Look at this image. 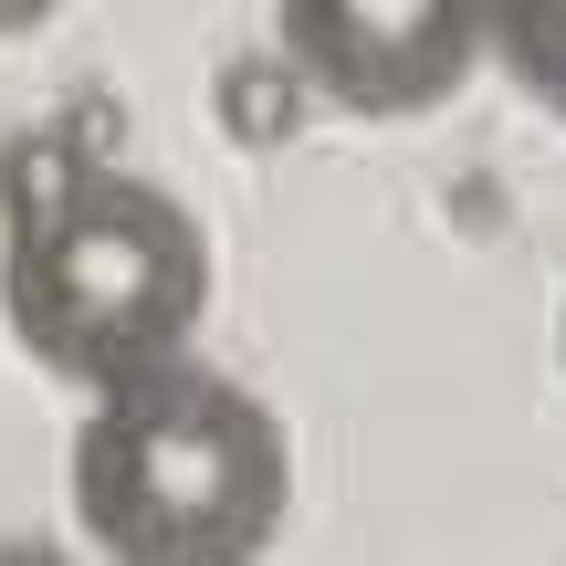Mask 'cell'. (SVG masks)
Returning a JSON list of instances; mask_svg holds the SVG:
<instances>
[{"label":"cell","mask_w":566,"mask_h":566,"mask_svg":"<svg viewBox=\"0 0 566 566\" xmlns=\"http://www.w3.org/2000/svg\"><path fill=\"white\" fill-rule=\"evenodd\" d=\"M210 315V242L158 179L84 158L63 126L0 137V325L63 388L179 357Z\"/></svg>","instance_id":"cell-1"},{"label":"cell","mask_w":566,"mask_h":566,"mask_svg":"<svg viewBox=\"0 0 566 566\" xmlns=\"http://www.w3.org/2000/svg\"><path fill=\"white\" fill-rule=\"evenodd\" d=\"M294 441L242 378L179 357L95 388L74 430V535L126 566H242L283 535Z\"/></svg>","instance_id":"cell-2"},{"label":"cell","mask_w":566,"mask_h":566,"mask_svg":"<svg viewBox=\"0 0 566 566\" xmlns=\"http://www.w3.org/2000/svg\"><path fill=\"white\" fill-rule=\"evenodd\" d=\"M273 32L315 105L399 126L483 74V0H273Z\"/></svg>","instance_id":"cell-3"},{"label":"cell","mask_w":566,"mask_h":566,"mask_svg":"<svg viewBox=\"0 0 566 566\" xmlns=\"http://www.w3.org/2000/svg\"><path fill=\"white\" fill-rule=\"evenodd\" d=\"M210 116H221L231 147H252V158H273V147L304 137V116H315V84L294 74V53H221V74H210Z\"/></svg>","instance_id":"cell-4"},{"label":"cell","mask_w":566,"mask_h":566,"mask_svg":"<svg viewBox=\"0 0 566 566\" xmlns=\"http://www.w3.org/2000/svg\"><path fill=\"white\" fill-rule=\"evenodd\" d=\"M483 53L514 74V95L566 126V0H483Z\"/></svg>","instance_id":"cell-5"},{"label":"cell","mask_w":566,"mask_h":566,"mask_svg":"<svg viewBox=\"0 0 566 566\" xmlns=\"http://www.w3.org/2000/svg\"><path fill=\"white\" fill-rule=\"evenodd\" d=\"M63 0H0V42H21V32H42Z\"/></svg>","instance_id":"cell-6"},{"label":"cell","mask_w":566,"mask_h":566,"mask_svg":"<svg viewBox=\"0 0 566 566\" xmlns=\"http://www.w3.org/2000/svg\"><path fill=\"white\" fill-rule=\"evenodd\" d=\"M556 367H566V315H556Z\"/></svg>","instance_id":"cell-7"}]
</instances>
